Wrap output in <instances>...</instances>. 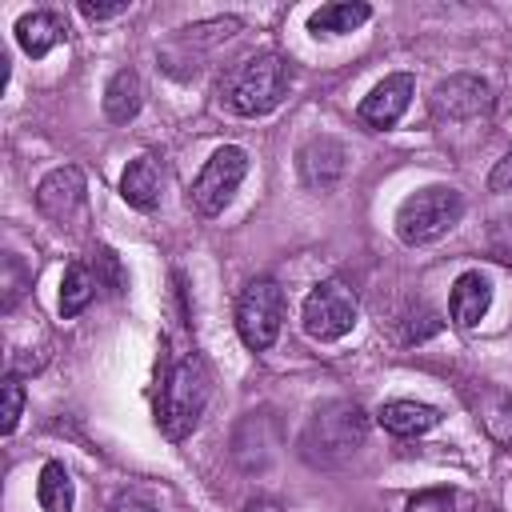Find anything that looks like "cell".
Listing matches in <instances>:
<instances>
[{
    "label": "cell",
    "mask_w": 512,
    "mask_h": 512,
    "mask_svg": "<svg viewBox=\"0 0 512 512\" xmlns=\"http://www.w3.org/2000/svg\"><path fill=\"white\" fill-rule=\"evenodd\" d=\"M364 440H368L364 408L356 400H328L304 420L296 448L312 468H340L364 448Z\"/></svg>",
    "instance_id": "6da1fadb"
},
{
    "label": "cell",
    "mask_w": 512,
    "mask_h": 512,
    "mask_svg": "<svg viewBox=\"0 0 512 512\" xmlns=\"http://www.w3.org/2000/svg\"><path fill=\"white\" fill-rule=\"evenodd\" d=\"M208 396H212L208 364H204L196 352L180 356V360L168 368L164 388H160V404H156V424H160V432H164L168 440H184V436L200 424V416H204V408H208Z\"/></svg>",
    "instance_id": "7a4b0ae2"
},
{
    "label": "cell",
    "mask_w": 512,
    "mask_h": 512,
    "mask_svg": "<svg viewBox=\"0 0 512 512\" xmlns=\"http://www.w3.org/2000/svg\"><path fill=\"white\" fill-rule=\"evenodd\" d=\"M464 216V196L448 184H428L412 196H404V204L396 208V236L404 244H432L444 232H452Z\"/></svg>",
    "instance_id": "3957f363"
},
{
    "label": "cell",
    "mask_w": 512,
    "mask_h": 512,
    "mask_svg": "<svg viewBox=\"0 0 512 512\" xmlns=\"http://www.w3.org/2000/svg\"><path fill=\"white\" fill-rule=\"evenodd\" d=\"M288 84H292V72L284 64V56L260 52V56L244 60L236 68V76L228 80V104L240 116H264L288 96Z\"/></svg>",
    "instance_id": "277c9868"
},
{
    "label": "cell",
    "mask_w": 512,
    "mask_h": 512,
    "mask_svg": "<svg viewBox=\"0 0 512 512\" xmlns=\"http://www.w3.org/2000/svg\"><path fill=\"white\" fill-rule=\"evenodd\" d=\"M284 324V292L276 280L260 276L252 284H244L240 300H236V332L252 352H264L276 344Z\"/></svg>",
    "instance_id": "5b68a950"
},
{
    "label": "cell",
    "mask_w": 512,
    "mask_h": 512,
    "mask_svg": "<svg viewBox=\"0 0 512 512\" xmlns=\"http://www.w3.org/2000/svg\"><path fill=\"white\" fill-rule=\"evenodd\" d=\"M356 312H360L356 292H352L344 280H320V284L304 296L300 324H304V332H308L312 340L332 344V340H340V336L352 332Z\"/></svg>",
    "instance_id": "8992f818"
},
{
    "label": "cell",
    "mask_w": 512,
    "mask_h": 512,
    "mask_svg": "<svg viewBox=\"0 0 512 512\" xmlns=\"http://www.w3.org/2000/svg\"><path fill=\"white\" fill-rule=\"evenodd\" d=\"M244 176H248V152L236 148V144L216 148V152L204 160L200 176L192 180V192H188L192 208H196L200 216H220V212L228 208V200L236 196V188H240Z\"/></svg>",
    "instance_id": "52a82bcc"
},
{
    "label": "cell",
    "mask_w": 512,
    "mask_h": 512,
    "mask_svg": "<svg viewBox=\"0 0 512 512\" xmlns=\"http://www.w3.org/2000/svg\"><path fill=\"white\" fill-rule=\"evenodd\" d=\"M492 108V88L488 80L472 72H456L432 88V112L440 120H480Z\"/></svg>",
    "instance_id": "ba28073f"
},
{
    "label": "cell",
    "mask_w": 512,
    "mask_h": 512,
    "mask_svg": "<svg viewBox=\"0 0 512 512\" xmlns=\"http://www.w3.org/2000/svg\"><path fill=\"white\" fill-rule=\"evenodd\" d=\"M412 92H416L412 72H392V76H384V80H380V84L360 100L356 120H360L364 128H392V124L408 112Z\"/></svg>",
    "instance_id": "9c48e42d"
},
{
    "label": "cell",
    "mask_w": 512,
    "mask_h": 512,
    "mask_svg": "<svg viewBox=\"0 0 512 512\" xmlns=\"http://www.w3.org/2000/svg\"><path fill=\"white\" fill-rule=\"evenodd\" d=\"M36 208L56 220V224H68L80 208H84V172L76 164H64V168H52L40 184H36Z\"/></svg>",
    "instance_id": "30bf717a"
},
{
    "label": "cell",
    "mask_w": 512,
    "mask_h": 512,
    "mask_svg": "<svg viewBox=\"0 0 512 512\" xmlns=\"http://www.w3.org/2000/svg\"><path fill=\"white\" fill-rule=\"evenodd\" d=\"M276 444H280V432H276V420L268 412H248L232 436V456L244 472H260L272 464L276 456Z\"/></svg>",
    "instance_id": "8fae6325"
},
{
    "label": "cell",
    "mask_w": 512,
    "mask_h": 512,
    "mask_svg": "<svg viewBox=\"0 0 512 512\" xmlns=\"http://www.w3.org/2000/svg\"><path fill=\"white\" fill-rule=\"evenodd\" d=\"M296 160H300L304 184H308V188H320V192L336 188V180H340L344 168H348V152H344V144H340L336 136H312V140L300 148Z\"/></svg>",
    "instance_id": "7c38bea8"
},
{
    "label": "cell",
    "mask_w": 512,
    "mask_h": 512,
    "mask_svg": "<svg viewBox=\"0 0 512 512\" xmlns=\"http://www.w3.org/2000/svg\"><path fill=\"white\" fill-rule=\"evenodd\" d=\"M492 308V280L484 272H460L452 280V292H448V312L460 328H476Z\"/></svg>",
    "instance_id": "4fadbf2b"
},
{
    "label": "cell",
    "mask_w": 512,
    "mask_h": 512,
    "mask_svg": "<svg viewBox=\"0 0 512 512\" xmlns=\"http://www.w3.org/2000/svg\"><path fill=\"white\" fill-rule=\"evenodd\" d=\"M68 36V20L52 8H40V12H24L16 20V44L32 56V60H44L56 44H64Z\"/></svg>",
    "instance_id": "5bb4252c"
},
{
    "label": "cell",
    "mask_w": 512,
    "mask_h": 512,
    "mask_svg": "<svg viewBox=\"0 0 512 512\" xmlns=\"http://www.w3.org/2000/svg\"><path fill=\"white\" fill-rule=\"evenodd\" d=\"M380 428L392 432V436H424L428 428L440 424V412L432 404H420V400H388L380 412H376Z\"/></svg>",
    "instance_id": "9a60e30c"
},
{
    "label": "cell",
    "mask_w": 512,
    "mask_h": 512,
    "mask_svg": "<svg viewBox=\"0 0 512 512\" xmlns=\"http://www.w3.org/2000/svg\"><path fill=\"white\" fill-rule=\"evenodd\" d=\"M144 104V84L136 76V68H120L112 72V80L104 84V116L112 124H128Z\"/></svg>",
    "instance_id": "2e32d148"
},
{
    "label": "cell",
    "mask_w": 512,
    "mask_h": 512,
    "mask_svg": "<svg viewBox=\"0 0 512 512\" xmlns=\"http://www.w3.org/2000/svg\"><path fill=\"white\" fill-rule=\"evenodd\" d=\"M120 196H124L132 208H140V212L156 208V200H160V164H156V156H136V160L124 168V176H120Z\"/></svg>",
    "instance_id": "e0dca14e"
},
{
    "label": "cell",
    "mask_w": 512,
    "mask_h": 512,
    "mask_svg": "<svg viewBox=\"0 0 512 512\" xmlns=\"http://www.w3.org/2000/svg\"><path fill=\"white\" fill-rule=\"evenodd\" d=\"M368 16H372V8L368 4H348V0H340V4H320L312 16H308V32L312 36H344V32H356L360 24H368Z\"/></svg>",
    "instance_id": "ac0fdd59"
},
{
    "label": "cell",
    "mask_w": 512,
    "mask_h": 512,
    "mask_svg": "<svg viewBox=\"0 0 512 512\" xmlns=\"http://www.w3.org/2000/svg\"><path fill=\"white\" fill-rule=\"evenodd\" d=\"M36 500L44 512H72L76 504V488H72V476L60 460H48L40 468V480H36Z\"/></svg>",
    "instance_id": "d6986e66"
},
{
    "label": "cell",
    "mask_w": 512,
    "mask_h": 512,
    "mask_svg": "<svg viewBox=\"0 0 512 512\" xmlns=\"http://www.w3.org/2000/svg\"><path fill=\"white\" fill-rule=\"evenodd\" d=\"M96 296V276L84 268V264H68L64 268V280H60V316L72 320L80 316Z\"/></svg>",
    "instance_id": "ffe728a7"
},
{
    "label": "cell",
    "mask_w": 512,
    "mask_h": 512,
    "mask_svg": "<svg viewBox=\"0 0 512 512\" xmlns=\"http://www.w3.org/2000/svg\"><path fill=\"white\" fill-rule=\"evenodd\" d=\"M480 424L500 448L512 452V392H496V388L484 392L480 396Z\"/></svg>",
    "instance_id": "44dd1931"
},
{
    "label": "cell",
    "mask_w": 512,
    "mask_h": 512,
    "mask_svg": "<svg viewBox=\"0 0 512 512\" xmlns=\"http://www.w3.org/2000/svg\"><path fill=\"white\" fill-rule=\"evenodd\" d=\"M0 396H4V404H0V432L12 436L16 424H20V412H24V380L8 372L4 384H0Z\"/></svg>",
    "instance_id": "7402d4cb"
},
{
    "label": "cell",
    "mask_w": 512,
    "mask_h": 512,
    "mask_svg": "<svg viewBox=\"0 0 512 512\" xmlns=\"http://www.w3.org/2000/svg\"><path fill=\"white\" fill-rule=\"evenodd\" d=\"M24 288H28V268L20 264V256H4V308H16Z\"/></svg>",
    "instance_id": "603a6c76"
},
{
    "label": "cell",
    "mask_w": 512,
    "mask_h": 512,
    "mask_svg": "<svg viewBox=\"0 0 512 512\" xmlns=\"http://www.w3.org/2000/svg\"><path fill=\"white\" fill-rule=\"evenodd\" d=\"M128 12V0H116V4H80V16L84 20H112V16H124Z\"/></svg>",
    "instance_id": "cb8c5ba5"
},
{
    "label": "cell",
    "mask_w": 512,
    "mask_h": 512,
    "mask_svg": "<svg viewBox=\"0 0 512 512\" xmlns=\"http://www.w3.org/2000/svg\"><path fill=\"white\" fill-rule=\"evenodd\" d=\"M488 188L492 192H512V152L496 160V168L488 172Z\"/></svg>",
    "instance_id": "d4e9b609"
},
{
    "label": "cell",
    "mask_w": 512,
    "mask_h": 512,
    "mask_svg": "<svg viewBox=\"0 0 512 512\" xmlns=\"http://www.w3.org/2000/svg\"><path fill=\"white\" fill-rule=\"evenodd\" d=\"M108 512H156V504L152 500H144V496H116L112 504H108Z\"/></svg>",
    "instance_id": "484cf974"
},
{
    "label": "cell",
    "mask_w": 512,
    "mask_h": 512,
    "mask_svg": "<svg viewBox=\"0 0 512 512\" xmlns=\"http://www.w3.org/2000/svg\"><path fill=\"white\" fill-rule=\"evenodd\" d=\"M240 512H280V504H276V500H264V496H260V500H248V504H244Z\"/></svg>",
    "instance_id": "4316f807"
}]
</instances>
